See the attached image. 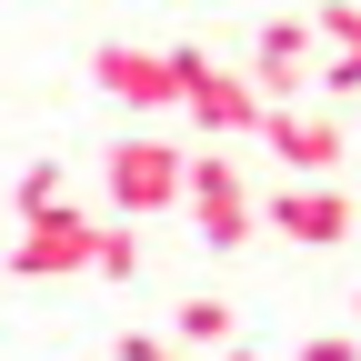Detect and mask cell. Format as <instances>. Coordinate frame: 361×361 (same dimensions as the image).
I'll use <instances>...</instances> for the list:
<instances>
[{"label":"cell","mask_w":361,"mask_h":361,"mask_svg":"<svg viewBox=\"0 0 361 361\" xmlns=\"http://www.w3.org/2000/svg\"><path fill=\"white\" fill-rule=\"evenodd\" d=\"M101 180H111V211H121V221H151V211H171L180 191H191V151L161 141V130L141 121V130H121V141H111Z\"/></svg>","instance_id":"6da1fadb"},{"label":"cell","mask_w":361,"mask_h":361,"mask_svg":"<svg viewBox=\"0 0 361 361\" xmlns=\"http://www.w3.org/2000/svg\"><path fill=\"white\" fill-rule=\"evenodd\" d=\"M171 61H180V111H191L211 141H251V130H261L271 101H261V80H251V71H221L201 40H171Z\"/></svg>","instance_id":"7a4b0ae2"},{"label":"cell","mask_w":361,"mask_h":361,"mask_svg":"<svg viewBox=\"0 0 361 361\" xmlns=\"http://www.w3.org/2000/svg\"><path fill=\"white\" fill-rule=\"evenodd\" d=\"M90 261H101V221L61 201V211L20 221V241H11V281H80Z\"/></svg>","instance_id":"3957f363"},{"label":"cell","mask_w":361,"mask_h":361,"mask_svg":"<svg viewBox=\"0 0 361 361\" xmlns=\"http://www.w3.org/2000/svg\"><path fill=\"white\" fill-rule=\"evenodd\" d=\"M180 211H191V231L211 241V251H241L251 231H261V201H251V180L221 161V151H201L191 161V191H180Z\"/></svg>","instance_id":"277c9868"},{"label":"cell","mask_w":361,"mask_h":361,"mask_svg":"<svg viewBox=\"0 0 361 361\" xmlns=\"http://www.w3.org/2000/svg\"><path fill=\"white\" fill-rule=\"evenodd\" d=\"M90 80H101L130 121L180 111V61H171V51H141V40H101V51H90Z\"/></svg>","instance_id":"5b68a950"},{"label":"cell","mask_w":361,"mask_h":361,"mask_svg":"<svg viewBox=\"0 0 361 361\" xmlns=\"http://www.w3.org/2000/svg\"><path fill=\"white\" fill-rule=\"evenodd\" d=\"M351 191L341 180H281V191L261 201V231H281V241H301V251H341L351 241Z\"/></svg>","instance_id":"8992f818"},{"label":"cell","mask_w":361,"mask_h":361,"mask_svg":"<svg viewBox=\"0 0 361 361\" xmlns=\"http://www.w3.org/2000/svg\"><path fill=\"white\" fill-rule=\"evenodd\" d=\"M311 71H322V30H311V11L261 20V40H251V80H261V101H301Z\"/></svg>","instance_id":"52a82bcc"},{"label":"cell","mask_w":361,"mask_h":361,"mask_svg":"<svg viewBox=\"0 0 361 361\" xmlns=\"http://www.w3.org/2000/svg\"><path fill=\"white\" fill-rule=\"evenodd\" d=\"M261 141L281 151V171H291V180H331V171H341V121H331V111L271 101V111H261Z\"/></svg>","instance_id":"ba28073f"},{"label":"cell","mask_w":361,"mask_h":361,"mask_svg":"<svg viewBox=\"0 0 361 361\" xmlns=\"http://www.w3.org/2000/svg\"><path fill=\"white\" fill-rule=\"evenodd\" d=\"M171 341H180V351H231V341H241V311L221 301V291H191V301L171 311Z\"/></svg>","instance_id":"9c48e42d"},{"label":"cell","mask_w":361,"mask_h":361,"mask_svg":"<svg viewBox=\"0 0 361 361\" xmlns=\"http://www.w3.org/2000/svg\"><path fill=\"white\" fill-rule=\"evenodd\" d=\"M311 30L341 40V61H331L322 80H331V90H361V0H322V11H311Z\"/></svg>","instance_id":"30bf717a"},{"label":"cell","mask_w":361,"mask_h":361,"mask_svg":"<svg viewBox=\"0 0 361 361\" xmlns=\"http://www.w3.org/2000/svg\"><path fill=\"white\" fill-rule=\"evenodd\" d=\"M90 271H101V281H141V221H101V261H90Z\"/></svg>","instance_id":"8fae6325"},{"label":"cell","mask_w":361,"mask_h":361,"mask_svg":"<svg viewBox=\"0 0 361 361\" xmlns=\"http://www.w3.org/2000/svg\"><path fill=\"white\" fill-rule=\"evenodd\" d=\"M11 201H20V221H40V211H61V201H71V191H61V161H30Z\"/></svg>","instance_id":"7c38bea8"},{"label":"cell","mask_w":361,"mask_h":361,"mask_svg":"<svg viewBox=\"0 0 361 361\" xmlns=\"http://www.w3.org/2000/svg\"><path fill=\"white\" fill-rule=\"evenodd\" d=\"M301 361H361V341H341V331L331 341H301Z\"/></svg>","instance_id":"4fadbf2b"},{"label":"cell","mask_w":361,"mask_h":361,"mask_svg":"<svg viewBox=\"0 0 361 361\" xmlns=\"http://www.w3.org/2000/svg\"><path fill=\"white\" fill-rule=\"evenodd\" d=\"M201 361H261V351H251V341H231V351H201Z\"/></svg>","instance_id":"5bb4252c"},{"label":"cell","mask_w":361,"mask_h":361,"mask_svg":"<svg viewBox=\"0 0 361 361\" xmlns=\"http://www.w3.org/2000/svg\"><path fill=\"white\" fill-rule=\"evenodd\" d=\"M351 311H361V291H351Z\"/></svg>","instance_id":"9a60e30c"}]
</instances>
